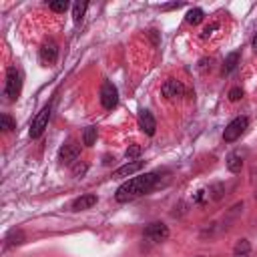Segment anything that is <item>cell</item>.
Here are the masks:
<instances>
[{
    "mask_svg": "<svg viewBox=\"0 0 257 257\" xmlns=\"http://www.w3.org/2000/svg\"><path fill=\"white\" fill-rule=\"evenodd\" d=\"M157 173H145V175H139V177H133V179H128L127 183H123L117 193H115V199L119 203H128V201H133L141 195H145V193H149L155 183H157Z\"/></svg>",
    "mask_w": 257,
    "mask_h": 257,
    "instance_id": "1",
    "label": "cell"
},
{
    "mask_svg": "<svg viewBox=\"0 0 257 257\" xmlns=\"http://www.w3.org/2000/svg\"><path fill=\"white\" fill-rule=\"evenodd\" d=\"M20 91H23V75L16 67H10L6 71V87H4V93L10 101H16L20 97Z\"/></svg>",
    "mask_w": 257,
    "mask_h": 257,
    "instance_id": "2",
    "label": "cell"
},
{
    "mask_svg": "<svg viewBox=\"0 0 257 257\" xmlns=\"http://www.w3.org/2000/svg\"><path fill=\"white\" fill-rule=\"evenodd\" d=\"M247 117H237V119H233L227 127H225V131H223V141L225 143H233V141H237L243 131L247 128Z\"/></svg>",
    "mask_w": 257,
    "mask_h": 257,
    "instance_id": "3",
    "label": "cell"
},
{
    "mask_svg": "<svg viewBox=\"0 0 257 257\" xmlns=\"http://www.w3.org/2000/svg\"><path fill=\"white\" fill-rule=\"evenodd\" d=\"M101 103H103V106L106 111L115 109L117 103H119V91H117V87L111 80L103 82V87H101Z\"/></svg>",
    "mask_w": 257,
    "mask_h": 257,
    "instance_id": "4",
    "label": "cell"
},
{
    "mask_svg": "<svg viewBox=\"0 0 257 257\" xmlns=\"http://www.w3.org/2000/svg\"><path fill=\"white\" fill-rule=\"evenodd\" d=\"M49 119H51V106L47 104L45 109H42V111L34 117V121H32V125H30V137H32V139H38L42 133H45V128H47V125H49Z\"/></svg>",
    "mask_w": 257,
    "mask_h": 257,
    "instance_id": "5",
    "label": "cell"
},
{
    "mask_svg": "<svg viewBox=\"0 0 257 257\" xmlns=\"http://www.w3.org/2000/svg\"><path fill=\"white\" fill-rule=\"evenodd\" d=\"M78 155H80V147H78L77 143H73V141H69L67 145H62L60 151H58V159H60L62 163H67V165L75 163V161L78 159Z\"/></svg>",
    "mask_w": 257,
    "mask_h": 257,
    "instance_id": "6",
    "label": "cell"
},
{
    "mask_svg": "<svg viewBox=\"0 0 257 257\" xmlns=\"http://www.w3.org/2000/svg\"><path fill=\"white\" fill-rule=\"evenodd\" d=\"M139 127H141V131L149 137H153L155 135V128H157V123H155V117L151 111H141L139 113Z\"/></svg>",
    "mask_w": 257,
    "mask_h": 257,
    "instance_id": "7",
    "label": "cell"
},
{
    "mask_svg": "<svg viewBox=\"0 0 257 257\" xmlns=\"http://www.w3.org/2000/svg\"><path fill=\"white\" fill-rule=\"evenodd\" d=\"M145 237L153 241H165L169 237V227L165 223H151L145 229Z\"/></svg>",
    "mask_w": 257,
    "mask_h": 257,
    "instance_id": "8",
    "label": "cell"
},
{
    "mask_svg": "<svg viewBox=\"0 0 257 257\" xmlns=\"http://www.w3.org/2000/svg\"><path fill=\"white\" fill-rule=\"evenodd\" d=\"M143 161H128L127 165H123V167H119L115 173H113V177L115 179H123V177H131V175H135L137 171H141L143 169Z\"/></svg>",
    "mask_w": 257,
    "mask_h": 257,
    "instance_id": "9",
    "label": "cell"
},
{
    "mask_svg": "<svg viewBox=\"0 0 257 257\" xmlns=\"http://www.w3.org/2000/svg\"><path fill=\"white\" fill-rule=\"evenodd\" d=\"M56 56H58L56 45H54L52 40H47L45 45H42V49H40V60L45 62V64H52L56 60Z\"/></svg>",
    "mask_w": 257,
    "mask_h": 257,
    "instance_id": "10",
    "label": "cell"
},
{
    "mask_svg": "<svg viewBox=\"0 0 257 257\" xmlns=\"http://www.w3.org/2000/svg\"><path fill=\"white\" fill-rule=\"evenodd\" d=\"M161 93H163V97H167V99L181 97V95H183V84H181L179 80H175V78H169V80L163 84Z\"/></svg>",
    "mask_w": 257,
    "mask_h": 257,
    "instance_id": "11",
    "label": "cell"
},
{
    "mask_svg": "<svg viewBox=\"0 0 257 257\" xmlns=\"http://www.w3.org/2000/svg\"><path fill=\"white\" fill-rule=\"evenodd\" d=\"M95 203H97V195H93V193H87V195H80V197L73 203V209H75V211H84V209H91Z\"/></svg>",
    "mask_w": 257,
    "mask_h": 257,
    "instance_id": "12",
    "label": "cell"
},
{
    "mask_svg": "<svg viewBox=\"0 0 257 257\" xmlns=\"http://www.w3.org/2000/svg\"><path fill=\"white\" fill-rule=\"evenodd\" d=\"M241 167H243V157H241V153H231V155L227 157V169L231 171V173H239Z\"/></svg>",
    "mask_w": 257,
    "mask_h": 257,
    "instance_id": "13",
    "label": "cell"
},
{
    "mask_svg": "<svg viewBox=\"0 0 257 257\" xmlns=\"http://www.w3.org/2000/svg\"><path fill=\"white\" fill-rule=\"evenodd\" d=\"M237 62H239V52H231V54L225 58V62H223V75H229L231 71H235Z\"/></svg>",
    "mask_w": 257,
    "mask_h": 257,
    "instance_id": "14",
    "label": "cell"
},
{
    "mask_svg": "<svg viewBox=\"0 0 257 257\" xmlns=\"http://www.w3.org/2000/svg\"><path fill=\"white\" fill-rule=\"evenodd\" d=\"M203 16H205V14H203L201 8H191V10L187 12V18H185V20H187L189 25H199L201 20H203Z\"/></svg>",
    "mask_w": 257,
    "mask_h": 257,
    "instance_id": "15",
    "label": "cell"
},
{
    "mask_svg": "<svg viewBox=\"0 0 257 257\" xmlns=\"http://www.w3.org/2000/svg\"><path fill=\"white\" fill-rule=\"evenodd\" d=\"M87 2H77L75 6H73V20H75V23L78 25L80 23V20H82V16H84V12H87Z\"/></svg>",
    "mask_w": 257,
    "mask_h": 257,
    "instance_id": "16",
    "label": "cell"
},
{
    "mask_svg": "<svg viewBox=\"0 0 257 257\" xmlns=\"http://www.w3.org/2000/svg\"><path fill=\"white\" fill-rule=\"evenodd\" d=\"M97 141V128L95 127H89V128H84V135H82V143L87 145V147H93Z\"/></svg>",
    "mask_w": 257,
    "mask_h": 257,
    "instance_id": "17",
    "label": "cell"
},
{
    "mask_svg": "<svg viewBox=\"0 0 257 257\" xmlns=\"http://www.w3.org/2000/svg\"><path fill=\"white\" fill-rule=\"evenodd\" d=\"M0 127H2V131H4V133H10L12 128H16L14 121H12L8 115H2V119H0Z\"/></svg>",
    "mask_w": 257,
    "mask_h": 257,
    "instance_id": "18",
    "label": "cell"
},
{
    "mask_svg": "<svg viewBox=\"0 0 257 257\" xmlns=\"http://www.w3.org/2000/svg\"><path fill=\"white\" fill-rule=\"evenodd\" d=\"M139 155H141V145H137V143H133L131 147L127 149V153H125L127 159H137Z\"/></svg>",
    "mask_w": 257,
    "mask_h": 257,
    "instance_id": "19",
    "label": "cell"
},
{
    "mask_svg": "<svg viewBox=\"0 0 257 257\" xmlns=\"http://www.w3.org/2000/svg\"><path fill=\"white\" fill-rule=\"evenodd\" d=\"M249 249H251L249 241L241 239V241H239L237 245H235V255H247V253H249Z\"/></svg>",
    "mask_w": 257,
    "mask_h": 257,
    "instance_id": "20",
    "label": "cell"
},
{
    "mask_svg": "<svg viewBox=\"0 0 257 257\" xmlns=\"http://www.w3.org/2000/svg\"><path fill=\"white\" fill-rule=\"evenodd\" d=\"M49 6H51V10H54V12H64V10L69 8V2H67V0H56V2H51Z\"/></svg>",
    "mask_w": 257,
    "mask_h": 257,
    "instance_id": "21",
    "label": "cell"
},
{
    "mask_svg": "<svg viewBox=\"0 0 257 257\" xmlns=\"http://www.w3.org/2000/svg\"><path fill=\"white\" fill-rule=\"evenodd\" d=\"M209 193H211V197H213V199H219V197H221V193H223V187L217 183V185L209 187Z\"/></svg>",
    "mask_w": 257,
    "mask_h": 257,
    "instance_id": "22",
    "label": "cell"
},
{
    "mask_svg": "<svg viewBox=\"0 0 257 257\" xmlns=\"http://www.w3.org/2000/svg\"><path fill=\"white\" fill-rule=\"evenodd\" d=\"M241 97H243V91H241L239 87H235V89L229 91V101H233V103H235V101H239Z\"/></svg>",
    "mask_w": 257,
    "mask_h": 257,
    "instance_id": "23",
    "label": "cell"
},
{
    "mask_svg": "<svg viewBox=\"0 0 257 257\" xmlns=\"http://www.w3.org/2000/svg\"><path fill=\"white\" fill-rule=\"evenodd\" d=\"M251 47H253V51L257 52V32H255V36H253V42H251Z\"/></svg>",
    "mask_w": 257,
    "mask_h": 257,
    "instance_id": "24",
    "label": "cell"
}]
</instances>
